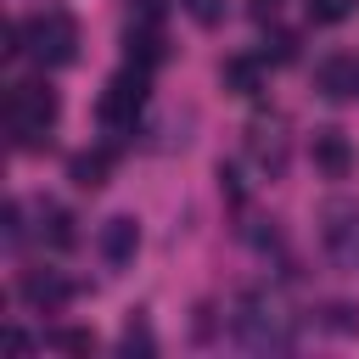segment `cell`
<instances>
[{"label": "cell", "instance_id": "cell-1", "mask_svg": "<svg viewBox=\"0 0 359 359\" xmlns=\"http://www.w3.org/2000/svg\"><path fill=\"white\" fill-rule=\"evenodd\" d=\"M6 50L11 56L28 50L39 67H67L79 56V22L67 11H39V17H28V22H17L6 34Z\"/></svg>", "mask_w": 359, "mask_h": 359}, {"label": "cell", "instance_id": "cell-2", "mask_svg": "<svg viewBox=\"0 0 359 359\" xmlns=\"http://www.w3.org/2000/svg\"><path fill=\"white\" fill-rule=\"evenodd\" d=\"M230 331H236V342L241 348H252V353H292V320L269 303V297H258V292H247L241 303H236V320H230Z\"/></svg>", "mask_w": 359, "mask_h": 359}, {"label": "cell", "instance_id": "cell-3", "mask_svg": "<svg viewBox=\"0 0 359 359\" xmlns=\"http://www.w3.org/2000/svg\"><path fill=\"white\" fill-rule=\"evenodd\" d=\"M56 112H62V101L50 84H11V95H6V123H11L22 151L39 146V135L56 123Z\"/></svg>", "mask_w": 359, "mask_h": 359}, {"label": "cell", "instance_id": "cell-4", "mask_svg": "<svg viewBox=\"0 0 359 359\" xmlns=\"http://www.w3.org/2000/svg\"><path fill=\"white\" fill-rule=\"evenodd\" d=\"M140 107H146V67H129V73H118V79H107V90H101V123L107 129H135V118H140Z\"/></svg>", "mask_w": 359, "mask_h": 359}, {"label": "cell", "instance_id": "cell-5", "mask_svg": "<svg viewBox=\"0 0 359 359\" xmlns=\"http://www.w3.org/2000/svg\"><path fill=\"white\" fill-rule=\"evenodd\" d=\"M320 241L342 269H359V202H331L325 224H320Z\"/></svg>", "mask_w": 359, "mask_h": 359}, {"label": "cell", "instance_id": "cell-6", "mask_svg": "<svg viewBox=\"0 0 359 359\" xmlns=\"http://www.w3.org/2000/svg\"><path fill=\"white\" fill-rule=\"evenodd\" d=\"M247 151H252L258 168L280 174V168H286V123H280V118H252V123H247Z\"/></svg>", "mask_w": 359, "mask_h": 359}, {"label": "cell", "instance_id": "cell-7", "mask_svg": "<svg viewBox=\"0 0 359 359\" xmlns=\"http://www.w3.org/2000/svg\"><path fill=\"white\" fill-rule=\"evenodd\" d=\"M314 90L325 101H359V62L353 56H325L314 67Z\"/></svg>", "mask_w": 359, "mask_h": 359}, {"label": "cell", "instance_id": "cell-8", "mask_svg": "<svg viewBox=\"0 0 359 359\" xmlns=\"http://www.w3.org/2000/svg\"><path fill=\"white\" fill-rule=\"evenodd\" d=\"M314 168H320L325 180H348V168H353V146H348L342 129H314Z\"/></svg>", "mask_w": 359, "mask_h": 359}, {"label": "cell", "instance_id": "cell-9", "mask_svg": "<svg viewBox=\"0 0 359 359\" xmlns=\"http://www.w3.org/2000/svg\"><path fill=\"white\" fill-rule=\"evenodd\" d=\"M95 247H101V258H107V264H129V258H135V247H140V230H135V219H129V213H112V219L101 224Z\"/></svg>", "mask_w": 359, "mask_h": 359}, {"label": "cell", "instance_id": "cell-10", "mask_svg": "<svg viewBox=\"0 0 359 359\" xmlns=\"http://www.w3.org/2000/svg\"><path fill=\"white\" fill-rule=\"evenodd\" d=\"M22 297H28L34 309L56 314V309L67 303V280H62L56 269H28V275H22Z\"/></svg>", "mask_w": 359, "mask_h": 359}, {"label": "cell", "instance_id": "cell-11", "mask_svg": "<svg viewBox=\"0 0 359 359\" xmlns=\"http://www.w3.org/2000/svg\"><path fill=\"white\" fill-rule=\"evenodd\" d=\"M219 84H224L230 95H258V90H264V56H230V62L219 67Z\"/></svg>", "mask_w": 359, "mask_h": 359}, {"label": "cell", "instance_id": "cell-12", "mask_svg": "<svg viewBox=\"0 0 359 359\" xmlns=\"http://www.w3.org/2000/svg\"><path fill=\"white\" fill-rule=\"evenodd\" d=\"M39 236H45L50 247H73V241H79V236H73V213L56 208V202H45V208H39Z\"/></svg>", "mask_w": 359, "mask_h": 359}, {"label": "cell", "instance_id": "cell-13", "mask_svg": "<svg viewBox=\"0 0 359 359\" xmlns=\"http://www.w3.org/2000/svg\"><path fill=\"white\" fill-rule=\"evenodd\" d=\"M123 39H129V62H140V67L163 62V28H129Z\"/></svg>", "mask_w": 359, "mask_h": 359}, {"label": "cell", "instance_id": "cell-14", "mask_svg": "<svg viewBox=\"0 0 359 359\" xmlns=\"http://www.w3.org/2000/svg\"><path fill=\"white\" fill-rule=\"evenodd\" d=\"M67 174H73V185H79V191L107 185V151H79V157L67 163Z\"/></svg>", "mask_w": 359, "mask_h": 359}, {"label": "cell", "instance_id": "cell-15", "mask_svg": "<svg viewBox=\"0 0 359 359\" xmlns=\"http://www.w3.org/2000/svg\"><path fill=\"white\" fill-rule=\"evenodd\" d=\"M320 325H325V331H342V337H359V309H353V303H325Z\"/></svg>", "mask_w": 359, "mask_h": 359}, {"label": "cell", "instance_id": "cell-16", "mask_svg": "<svg viewBox=\"0 0 359 359\" xmlns=\"http://www.w3.org/2000/svg\"><path fill=\"white\" fill-rule=\"evenodd\" d=\"M129 28H163V0H129Z\"/></svg>", "mask_w": 359, "mask_h": 359}, {"label": "cell", "instance_id": "cell-17", "mask_svg": "<svg viewBox=\"0 0 359 359\" xmlns=\"http://www.w3.org/2000/svg\"><path fill=\"white\" fill-rule=\"evenodd\" d=\"M50 348H62V353H95V337L90 331H50Z\"/></svg>", "mask_w": 359, "mask_h": 359}, {"label": "cell", "instance_id": "cell-18", "mask_svg": "<svg viewBox=\"0 0 359 359\" xmlns=\"http://www.w3.org/2000/svg\"><path fill=\"white\" fill-rule=\"evenodd\" d=\"M123 353H129V359H135V353H140V359H151V353H157L151 331H146V325H129V331H123Z\"/></svg>", "mask_w": 359, "mask_h": 359}, {"label": "cell", "instance_id": "cell-19", "mask_svg": "<svg viewBox=\"0 0 359 359\" xmlns=\"http://www.w3.org/2000/svg\"><path fill=\"white\" fill-rule=\"evenodd\" d=\"M353 11V0H309V17L314 22H342Z\"/></svg>", "mask_w": 359, "mask_h": 359}, {"label": "cell", "instance_id": "cell-20", "mask_svg": "<svg viewBox=\"0 0 359 359\" xmlns=\"http://www.w3.org/2000/svg\"><path fill=\"white\" fill-rule=\"evenodd\" d=\"M185 11H191V22H202V28H213L219 17H224V0H180Z\"/></svg>", "mask_w": 359, "mask_h": 359}, {"label": "cell", "instance_id": "cell-21", "mask_svg": "<svg viewBox=\"0 0 359 359\" xmlns=\"http://www.w3.org/2000/svg\"><path fill=\"white\" fill-rule=\"evenodd\" d=\"M258 56H264V62H292V56H297V39H292V34H275V39H264Z\"/></svg>", "mask_w": 359, "mask_h": 359}, {"label": "cell", "instance_id": "cell-22", "mask_svg": "<svg viewBox=\"0 0 359 359\" xmlns=\"http://www.w3.org/2000/svg\"><path fill=\"white\" fill-rule=\"evenodd\" d=\"M6 241H22V202H6Z\"/></svg>", "mask_w": 359, "mask_h": 359}, {"label": "cell", "instance_id": "cell-23", "mask_svg": "<svg viewBox=\"0 0 359 359\" xmlns=\"http://www.w3.org/2000/svg\"><path fill=\"white\" fill-rule=\"evenodd\" d=\"M247 11H252V17H258V22H269V17H275V11H280V0H247Z\"/></svg>", "mask_w": 359, "mask_h": 359}]
</instances>
